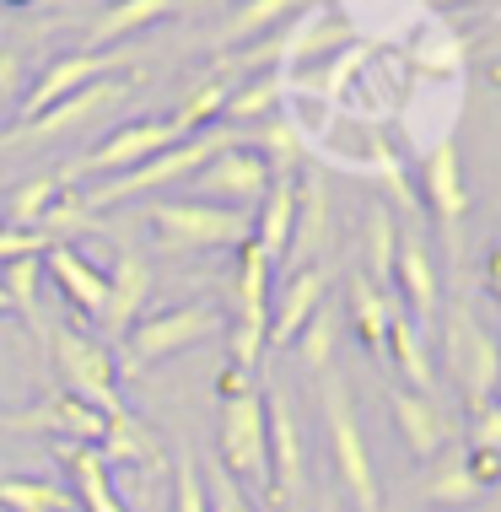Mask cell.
Listing matches in <instances>:
<instances>
[{"instance_id": "cell-1", "label": "cell", "mask_w": 501, "mask_h": 512, "mask_svg": "<svg viewBox=\"0 0 501 512\" xmlns=\"http://www.w3.org/2000/svg\"><path fill=\"white\" fill-rule=\"evenodd\" d=\"M318 410H324V442H329L334 475H340V491L351 496L356 512H383L378 464H372L367 437L356 426V399H351V383L340 378V367L318 372Z\"/></svg>"}, {"instance_id": "cell-2", "label": "cell", "mask_w": 501, "mask_h": 512, "mask_svg": "<svg viewBox=\"0 0 501 512\" xmlns=\"http://www.w3.org/2000/svg\"><path fill=\"white\" fill-rule=\"evenodd\" d=\"M44 351H49V367L60 372V394H71V399H81V405L103 410L108 421L124 415L119 362H114V351H108L103 340H92L81 324H71V318H54Z\"/></svg>"}, {"instance_id": "cell-3", "label": "cell", "mask_w": 501, "mask_h": 512, "mask_svg": "<svg viewBox=\"0 0 501 512\" xmlns=\"http://www.w3.org/2000/svg\"><path fill=\"white\" fill-rule=\"evenodd\" d=\"M221 329H227V318H221L211 302H178V308L141 313L114 351L119 378H141L146 367L167 362V356L189 351V345H200V340H216Z\"/></svg>"}, {"instance_id": "cell-4", "label": "cell", "mask_w": 501, "mask_h": 512, "mask_svg": "<svg viewBox=\"0 0 501 512\" xmlns=\"http://www.w3.org/2000/svg\"><path fill=\"white\" fill-rule=\"evenodd\" d=\"M146 227L167 254H211V248H243L254 238V211L205 205V200H151Z\"/></svg>"}, {"instance_id": "cell-5", "label": "cell", "mask_w": 501, "mask_h": 512, "mask_svg": "<svg viewBox=\"0 0 501 512\" xmlns=\"http://www.w3.org/2000/svg\"><path fill=\"white\" fill-rule=\"evenodd\" d=\"M221 146H232L227 130H200V135H189V141H178L173 151H162V157L141 162V168H130V173H119V178H103V184L81 189V200H87V211L97 216V211L124 205V200H135V195H141V200L146 195H162V189H173V184H189V178L200 173Z\"/></svg>"}, {"instance_id": "cell-6", "label": "cell", "mask_w": 501, "mask_h": 512, "mask_svg": "<svg viewBox=\"0 0 501 512\" xmlns=\"http://www.w3.org/2000/svg\"><path fill=\"white\" fill-rule=\"evenodd\" d=\"M178 141H189L184 130H178V119H130L119 124V130H108L103 141H97L87 157H76L71 168H60L65 184H76V178H119L130 168H141V162L162 157V151H173Z\"/></svg>"}, {"instance_id": "cell-7", "label": "cell", "mask_w": 501, "mask_h": 512, "mask_svg": "<svg viewBox=\"0 0 501 512\" xmlns=\"http://www.w3.org/2000/svg\"><path fill=\"white\" fill-rule=\"evenodd\" d=\"M415 195H421V211L431 216V227H437L448 265H458V248H464L458 238H464V216H469V184H464V162H458L453 135H442V141L426 151Z\"/></svg>"}, {"instance_id": "cell-8", "label": "cell", "mask_w": 501, "mask_h": 512, "mask_svg": "<svg viewBox=\"0 0 501 512\" xmlns=\"http://www.w3.org/2000/svg\"><path fill=\"white\" fill-rule=\"evenodd\" d=\"M216 464L238 486H254L270 496V448H264V394H243L221 405L216 421Z\"/></svg>"}, {"instance_id": "cell-9", "label": "cell", "mask_w": 501, "mask_h": 512, "mask_svg": "<svg viewBox=\"0 0 501 512\" xmlns=\"http://www.w3.org/2000/svg\"><path fill=\"white\" fill-rule=\"evenodd\" d=\"M442 362L448 372L458 378V389H464V410L469 405H485V399H496V383H501V345L480 329V318L464 308V302H453L448 308V329H442Z\"/></svg>"}, {"instance_id": "cell-10", "label": "cell", "mask_w": 501, "mask_h": 512, "mask_svg": "<svg viewBox=\"0 0 501 512\" xmlns=\"http://www.w3.org/2000/svg\"><path fill=\"white\" fill-rule=\"evenodd\" d=\"M270 178H275L270 162H264L254 146L232 141V146H221L184 189H189V195H205V205H211V200H227L232 211H254V205L264 200V189H270Z\"/></svg>"}, {"instance_id": "cell-11", "label": "cell", "mask_w": 501, "mask_h": 512, "mask_svg": "<svg viewBox=\"0 0 501 512\" xmlns=\"http://www.w3.org/2000/svg\"><path fill=\"white\" fill-rule=\"evenodd\" d=\"M264 394V448H270V496L297 502L308 486V448H302V421L291 410L286 389H259Z\"/></svg>"}, {"instance_id": "cell-12", "label": "cell", "mask_w": 501, "mask_h": 512, "mask_svg": "<svg viewBox=\"0 0 501 512\" xmlns=\"http://www.w3.org/2000/svg\"><path fill=\"white\" fill-rule=\"evenodd\" d=\"M329 286H334L329 259H308V265L286 270V281L275 286V302H270V335H264V351H286V345L302 335V324L329 302Z\"/></svg>"}, {"instance_id": "cell-13", "label": "cell", "mask_w": 501, "mask_h": 512, "mask_svg": "<svg viewBox=\"0 0 501 512\" xmlns=\"http://www.w3.org/2000/svg\"><path fill=\"white\" fill-rule=\"evenodd\" d=\"M388 415H394V432H399V442H405V453L415 464L442 459L458 442V421L442 410V399H426V394L405 389V383L388 389Z\"/></svg>"}, {"instance_id": "cell-14", "label": "cell", "mask_w": 501, "mask_h": 512, "mask_svg": "<svg viewBox=\"0 0 501 512\" xmlns=\"http://www.w3.org/2000/svg\"><path fill=\"white\" fill-rule=\"evenodd\" d=\"M114 71H124V54H92V49H76V54H60V60H49L44 71H38L33 92H27V98L17 103V124L38 119V114H49L54 103L76 98L81 87H92V81H103V76H114Z\"/></svg>"}, {"instance_id": "cell-15", "label": "cell", "mask_w": 501, "mask_h": 512, "mask_svg": "<svg viewBox=\"0 0 501 512\" xmlns=\"http://www.w3.org/2000/svg\"><path fill=\"white\" fill-rule=\"evenodd\" d=\"M442 275H437V265H431V248H426V238L421 232H405L399 227V254H394V302L405 308L415 324L426 329H437V318H442Z\"/></svg>"}, {"instance_id": "cell-16", "label": "cell", "mask_w": 501, "mask_h": 512, "mask_svg": "<svg viewBox=\"0 0 501 512\" xmlns=\"http://www.w3.org/2000/svg\"><path fill=\"white\" fill-rule=\"evenodd\" d=\"M0 426H11V432H44L54 442H92V448H97L103 432H108V415L54 389V394L38 399V405H27L17 415H0Z\"/></svg>"}, {"instance_id": "cell-17", "label": "cell", "mask_w": 501, "mask_h": 512, "mask_svg": "<svg viewBox=\"0 0 501 512\" xmlns=\"http://www.w3.org/2000/svg\"><path fill=\"white\" fill-rule=\"evenodd\" d=\"M124 92H130V76H103V81H92V87H81L76 98L54 103L49 114L17 124V130H11V141H17V146H22V141H54V135H65V130H81L87 119L108 114V108H119Z\"/></svg>"}, {"instance_id": "cell-18", "label": "cell", "mask_w": 501, "mask_h": 512, "mask_svg": "<svg viewBox=\"0 0 501 512\" xmlns=\"http://www.w3.org/2000/svg\"><path fill=\"white\" fill-rule=\"evenodd\" d=\"M44 281H49L65 302H71L76 318H87V324H97V318H103L108 270H97L92 259H81L71 243H54L49 254H44Z\"/></svg>"}, {"instance_id": "cell-19", "label": "cell", "mask_w": 501, "mask_h": 512, "mask_svg": "<svg viewBox=\"0 0 501 512\" xmlns=\"http://www.w3.org/2000/svg\"><path fill=\"white\" fill-rule=\"evenodd\" d=\"M146 297H151V265L135 254L130 243H119L114 270H108V302H103V318H97V324H103L114 340H124V335H130V324L141 318Z\"/></svg>"}, {"instance_id": "cell-20", "label": "cell", "mask_w": 501, "mask_h": 512, "mask_svg": "<svg viewBox=\"0 0 501 512\" xmlns=\"http://www.w3.org/2000/svg\"><path fill=\"white\" fill-rule=\"evenodd\" d=\"M383 351H388V362H394L399 372V383L415 394H426V399H437V367H431V335L415 318L394 302V313H388V335H383Z\"/></svg>"}, {"instance_id": "cell-21", "label": "cell", "mask_w": 501, "mask_h": 512, "mask_svg": "<svg viewBox=\"0 0 501 512\" xmlns=\"http://www.w3.org/2000/svg\"><path fill=\"white\" fill-rule=\"evenodd\" d=\"M291 227H297V173H275L264 200L254 205V243L270 265H281L291 254Z\"/></svg>"}, {"instance_id": "cell-22", "label": "cell", "mask_w": 501, "mask_h": 512, "mask_svg": "<svg viewBox=\"0 0 501 512\" xmlns=\"http://www.w3.org/2000/svg\"><path fill=\"white\" fill-rule=\"evenodd\" d=\"M54 459H60L65 475H71V491H76L81 512H130L119 502L114 480H108V464H103V453H97L92 442H54Z\"/></svg>"}, {"instance_id": "cell-23", "label": "cell", "mask_w": 501, "mask_h": 512, "mask_svg": "<svg viewBox=\"0 0 501 512\" xmlns=\"http://www.w3.org/2000/svg\"><path fill=\"white\" fill-rule=\"evenodd\" d=\"M173 11H178V0H114V6H103L87 22V49L108 54L114 44H124L130 33H146V27L167 22Z\"/></svg>"}, {"instance_id": "cell-24", "label": "cell", "mask_w": 501, "mask_h": 512, "mask_svg": "<svg viewBox=\"0 0 501 512\" xmlns=\"http://www.w3.org/2000/svg\"><path fill=\"white\" fill-rule=\"evenodd\" d=\"M0 286L11 297V318L33 335L38 345L49 340V318H44V259H11L0 265Z\"/></svg>"}, {"instance_id": "cell-25", "label": "cell", "mask_w": 501, "mask_h": 512, "mask_svg": "<svg viewBox=\"0 0 501 512\" xmlns=\"http://www.w3.org/2000/svg\"><path fill=\"white\" fill-rule=\"evenodd\" d=\"M97 453H103L108 469H162V464H167L157 432H151V426H141L130 410L108 421V432H103V442H97Z\"/></svg>"}, {"instance_id": "cell-26", "label": "cell", "mask_w": 501, "mask_h": 512, "mask_svg": "<svg viewBox=\"0 0 501 512\" xmlns=\"http://www.w3.org/2000/svg\"><path fill=\"white\" fill-rule=\"evenodd\" d=\"M345 313H351L356 340L378 356L383 351V335H388V313H394V297L378 292V286H372L361 270H351V281H345Z\"/></svg>"}, {"instance_id": "cell-27", "label": "cell", "mask_w": 501, "mask_h": 512, "mask_svg": "<svg viewBox=\"0 0 501 512\" xmlns=\"http://www.w3.org/2000/svg\"><path fill=\"white\" fill-rule=\"evenodd\" d=\"M286 87H291L286 71H259V76H248L238 92H227V108H221V119H227V124L275 119V114H281V103H286Z\"/></svg>"}, {"instance_id": "cell-28", "label": "cell", "mask_w": 501, "mask_h": 512, "mask_svg": "<svg viewBox=\"0 0 501 512\" xmlns=\"http://www.w3.org/2000/svg\"><path fill=\"white\" fill-rule=\"evenodd\" d=\"M464 38L453 33L448 22H421V33H415V44H410V65L415 71H426V76H458L464 71Z\"/></svg>"}, {"instance_id": "cell-29", "label": "cell", "mask_w": 501, "mask_h": 512, "mask_svg": "<svg viewBox=\"0 0 501 512\" xmlns=\"http://www.w3.org/2000/svg\"><path fill=\"white\" fill-rule=\"evenodd\" d=\"M394 254H399V221L378 200L367 211V270H361V275H367L378 292H388V297H394Z\"/></svg>"}, {"instance_id": "cell-30", "label": "cell", "mask_w": 501, "mask_h": 512, "mask_svg": "<svg viewBox=\"0 0 501 512\" xmlns=\"http://www.w3.org/2000/svg\"><path fill=\"white\" fill-rule=\"evenodd\" d=\"M0 512H76V496L44 475H0Z\"/></svg>"}, {"instance_id": "cell-31", "label": "cell", "mask_w": 501, "mask_h": 512, "mask_svg": "<svg viewBox=\"0 0 501 512\" xmlns=\"http://www.w3.org/2000/svg\"><path fill=\"white\" fill-rule=\"evenodd\" d=\"M308 243L313 254L329 243V189L318 173H297V227H291V248Z\"/></svg>"}, {"instance_id": "cell-32", "label": "cell", "mask_w": 501, "mask_h": 512, "mask_svg": "<svg viewBox=\"0 0 501 512\" xmlns=\"http://www.w3.org/2000/svg\"><path fill=\"white\" fill-rule=\"evenodd\" d=\"M308 0H243L238 11L227 17V44H254V38H270L275 27H286V17Z\"/></svg>"}, {"instance_id": "cell-33", "label": "cell", "mask_w": 501, "mask_h": 512, "mask_svg": "<svg viewBox=\"0 0 501 512\" xmlns=\"http://www.w3.org/2000/svg\"><path fill=\"white\" fill-rule=\"evenodd\" d=\"M60 189H71L60 173L27 178V184H17L6 195V221H11V227H44V216H49V205L60 200Z\"/></svg>"}, {"instance_id": "cell-34", "label": "cell", "mask_w": 501, "mask_h": 512, "mask_svg": "<svg viewBox=\"0 0 501 512\" xmlns=\"http://www.w3.org/2000/svg\"><path fill=\"white\" fill-rule=\"evenodd\" d=\"M334 340H340V318H334V308L324 302V308L302 324V335L291 340V351H297V362L308 372H329L334 367Z\"/></svg>"}, {"instance_id": "cell-35", "label": "cell", "mask_w": 501, "mask_h": 512, "mask_svg": "<svg viewBox=\"0 0 501 512\" xmlns=\"http://www.w3.org/2000/svg\"><path fill=\"white\" fill-rule=\"evenodd\" d=\"M437 464V475L426 480V502L431 507H475L480 502V491H475V480L464 475V459H458V442L442 459H431Z\"/></svg>"}, {"instance_id": "cell-36", "label": "cell", "mask_w": 501, "mask_h": 512, "mask_svg": "<svg viewBox=\"0 0 501 512\" xmlns=\"http://www.w3.org/2000/svg\"><path fill=\"white\" fill-rule=\"evenodd\" d=\"M367 173L378 178V184L394 195V205L405 216H421V195H415V184H410V173L399 168V151L383 141V135H372V157H367Z\"/></svg>"}, {"instance_id": "cell-37", "label": "cell", "mask_w": 501, "mask_h": 512, "mask_svg": "<svg viewBox=\"0 0 501 512\" xmlns=\"http://www.w3.org/2000/svg\"><path fill=\"white\" fill-rule=\"evenodd\" d=\"M227 76H211V81H200V87L189 92L184 103H178V130L184 135H200V130H211V124L221 119V108H227Z\"/></svg>"}, {"instance_id": "cell-38", "label": "cell", "mask_w": 501, "mask_h": 512, "mask_svg": "<svg viewBox=\"0 0 501 512\" xmlns=\"http://www.w3.org/2000/svg\"><path fill=\"white\" fill-rule=\"evenodd\" d=\"M458 437H464V448H491V453H501V405H496V399L469 405V410H464V426H458Z\"/></svg>"}, {"instance_id": "cell-39", "label": "cell", "mask_w": 501, "mask_h": 512, "mask_svg": "<svg viewBox=\"0 0 501 512\" xmlns=\"http://www.w3.org/2000/svg\"><path fill=\"white\" fill-rule=\"evenodd\" d=\"M54 248V238L44 227H11V221H0V265H11V259H44Z\"/></svg>"}, {"instance_id": "cell-40", "label": "cell", "mask_w": 501, "mask_h": 512, "mask_svg": "<svg viewBox=\"0 0 501 512\" xmlns=\"http://www.w3.org/2000/svg\"><path fill=\"white\" fill-rule=\"evenodd\" d=\"M200 480H205V507H211V512H254L248 491H243V486H238V480H232L221 464H211Z\"/></svg>"}, {"instance_id": "cell-41", "label": "cell", "mask_w": 501, "mask_h": 512, "mask_svg": "<svg viewBox=\"0 0 501 512\" xmlns=\"http://www.w3.org/2000/svg\"><path fill=\"white\" fill-rule=\"evenodd\" d=\"M173 512H211L205 507V480H200V464L189 459H173Z\"/></svg>"}, {"instance_id": "cell-42", "label": "cell", "mask_w": 501, "mask_h": 512, "mask_svg": "<svg viewBox=\"0 0 501 512\" xmlns=\"http://www.w3.org/2000/svg\"><path fill=\"white\" fill-rule=\"evenodd\" d=\"M458 459H464V475L475 480L480 496L501 486V453H491V448H458Z\"/></svg>"}, {"instance_id": "cell-43", "label": "cell", "mask_w": 501, "mask_h": 512, "mask_svg": "<svg viewBox=\"0 0 501 512\" xmlns=\"http://www.w3.org/2000/svg\"><path fill=\"white\" fill-rule=\"evenodd\" d=\"M254 389H259V378H254L243 362H232V356H227V362H221V372H216V399L227 405V399H243V394H254Z\"/></svg>"}, {"instance_id": "cell-44", "label": "cell", "mask_w": 501, "mask_h": 512, "mask_svg": "<svg viewBox=\"0 0 501 512\" xmlns=\"http://www.w3.org/2000/svg\"><path fill=\"white\" fill-rule=\"evenodd\" d=\"M17 87H22V60L11 49H0V114L17 103Z\"/></svg>"}, {"instance_id": "cell-45", "label": "cell", "mask_w": 501, "mask_h": 512, "mask_svg": "<svg viewBox=\"0 0 501 512\" xmlns=\"http://www.w3.org/2000/svg\"><path fill=\"white\" fill-rule=\"evenodd\" d=\"M480 286H485V297L501 308V238L485 248V259H480Z\"/></svg>"}, {"instance_id": "cell-46", "label": "cell", "mask_w": 501, "mask_h": 512, "mask_svg": "<svg viewBox=\"0 0 501 512\" xmlns=\"http://www.w3.org/2000/svg\"><path fill=\"white\" fill-rule=\"evenodd\" d=\"M200 6H216V0H178V11H200Z\"/></svg>"}, {"instance_id": "cell-47", "label": "cell", "mask_w": 501, "mask_h": 512, "mask_svg": "<svg viewBox=\"0 0 501 512\" xmlns=\"http://www.w3.org/2000/svg\"><path fill=\"white\" fill-rule=\"evenodd\" d=\"M0 6H11V11H27V6H38V0H0Z\"/></svg>"}, {"instance_id": "cell-48", "label": "cell", "mask_w": 501, "mask_h": 512, "mask_svg": "<svg viewBox=\"0 0 501 512\" xmlns=\"http://www.w3.org/2000/svg\"><path fill=\"white\" fill-rule=\"evenodd\" d=\"M0 318H11V297H6V286H0Z\"/></svg>"}, {"instance_id": "cell-49", "label": "cell", "mask_w": 501, "mask_h": 512, "mask_svg": "<svg viewBox=\"0 0 501 512\" xmlns=\"http://www.w3.org/2000/svg\"><path fill=\"white\" fill-rule=\"evenodd\" d=\"M426 6H458V0H426Z\"/></svg>"}, {"instance_id": "cell-50", "label": "cell", "mask_w": 501, "mask_h": 512, "mask_svg": "<svg viewBox=\"0 0 501 512\" xmlns=\"http://www.w3.org/2000/svg\"><path fill=\"white\" fill-rule=\"evenodd\" d=\"M496 405H501V383H496Z\"/></svg>"}, {"instance_id": "cell-51", "label": "cell", "mask_w": 501, "mask_h": 512, "mask_svg": "<svg viewBox=\"0 0 501 512\" xmlns=\"http://www.w3.org/2000/svg\"><path fill=\"white\" fill-rule=\"evenodd\" d=\"M0 475H6V469H0Z\"/></svg>"}]
</instances>
